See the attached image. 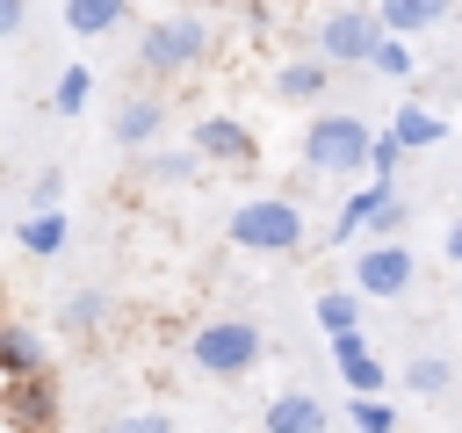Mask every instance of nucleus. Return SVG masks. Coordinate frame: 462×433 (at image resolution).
<instances>
[{"label": "nucleus", "instance_id": "24", "mask_svg": "<svg viewBox=\"0 0 462 433\" xmlns=\"http://www.w3.org/2000/svg\"><path fill=\"white\" fill-rule=\"evenodd\" d=\"M346 419H354V433H397V404L390 397H346Z\"/></svg>", "mask_w": 462, "mask_h": 433}, {"label": "nucleus", "instance_id": "28", "mask_svg": "<svg viewBox=\"0 0 462 433\" xmlns=\"http://www.w3.org/2000/svg\"><path fill=\"white\" fill-rule=\"evenodd\" d=\"M397 166H404V144L383 130V137H375V159H368V180H390V188H397Z\"/></svg>", "mask_w": 462, "mask_h": 433}, {"label": "nucleus", "instance_id": "27", "mask_svg": "<svg viewBox=\"0 0 462 433\" xmlns=\"http://www.w3.org/2000/svg\"><path fill=\"white\" fill-rule=\"evenodd\" d=\"M411 231V202L404 195H390L383 209H375V224H368V238H404Z\"/></svg>", "mask_w": 462, "mask_h": 433}, {"label": "nucleus", "instance_id": "31", "mask_svg": "<svg viewBox=\"0 0 462 433\" xmlns=\"http://www.w3.org/2000/svg\"><path fill=\"white\" fill-rule=\"evenodd\" d=\"M440 253H448V267H455V274H462V216H455V224H448V238H440Z\"/></svg>", "mask_w": 462, "mask_h": 433}, {"label": "nucleus", "instance_id": "1", "mask_svg": "<svg viewBox=\"0 0 462 433\" xmlns=\"http://www.w3.org/2000/svg\"><path fill=\"white\" fill-rule=\"evenodd\" d=\"M224 245H238V253H253V260H296V253L310 245L296 195H245V202L224 216Z\"/></svg>", "mask_w": 462, "mask_h": 433}, {"label": "nucleus", "instance_id": "10", "mask_svg": "<svg viewBox=\"0 0 462 433\" xmlns=\"http://www.w3.org/2000/svg\"><path fill=\"white\" fill-rule=\"evenodd\" d=\"M0 375L7 382H22V375H51V346H43V332L36 325H0Z\"/></svg>", "mask_w": 462, "mask_h": 433}, {"label": "nucleus", "instance_id": "14", "mask_svg": "<svg viewBox=\"0 0 462 433\" xmlns=\"http://www.w3.org/2000/svg\"><path fill=\"white\" fill-rule=\"evenodd\" d=\"M260 426L267 433H325V404L310 390H282V397H267V419Z\"/></svg>", "mask_w": 462, "mask_h": 433}, {"label": "nucleus", "instance_id": "32", "mask_svg": "<svg viewBox=\"0 0 462 433\" xmlns=\"http://www.w3.org/2000/svg\"><path fill=\"white\" fill-rule=\"evenodd\" d=\"M14 433H58V426H14Z\"/></svg>", "mask_w": 462, "mask_h": 433}, {"label": "nucleus", "instance_id": "5", "mask_svg": "<svg viewBox=\"0 0 462 433\" xmlns=\"http://www.w3.org/2000/svg\"><path fill=\"white\" fill-rule=\"evenodd\" d=\"M383 43H390V29H383V14L361 7V0H332V7L318 14V58H325V65H375Z\"/></svg>", "mask_w": 462, "mask_h": 433}, {"label": "nucleus", "instance_id": "11", "mask_svg": "<svg viewBox=\"0 0 462 433\" xmlns=\"http://www.w3.org/2000/svg\"><path fill=\"white\" fill-rule=\"evenodd\" d=\"M332 72H339V65H325V58H289V65H274V101L310 108V101L332 94Z\"/></svg>", "mask_w": 462, "mask_h": 433}, {"label": "nucleus", "instance_id": "12", "mask_svg": "<svg viewBox=\"0 0 462 433\" xmlns=\"http://www.w3.org/2000/svg\"><path fill=\"white\" fill-rule=\"evenodd\" d=\"M159 130H166V101H159V94H130V101L116 108V144H123V152H152Z\"/></svg>", "mask_w": 462, "mask_h": 433}, {"label": "nucleus", "instance_id": "22", "mask_svg": "<svg viewBox=\"0 0 462 433\" xmlns=\"http://www.w3.org/2000/svg\"><path fill=\"white\" fill-rule=\"evenodd\" d=\"M318 325H325V339H339V332H361V296H346V289H325L318 303Z\"/></svg>", "mask_w": 462, "mask_h": 433}, {"label": "nucleus", "instance_id": "9", "mask_svg": "<svg viewBox=\"0 0 462 433\" xmlns=\"http://www.w3.org/2000/svg\"><path fill=\"white\" fill-rule=\"evenodd\" d=\"M332 368H339V382H346V397H383V361L368 354V339L361 332H339L332 339Z\"/></svg>", "mask_w": 462, "mask_h": 433}, {"label": "nucleus", "instance_id": "21", "mask_svg": "<svg viewBox=\"0 0 462 433\" xmlns=\"http://www.w3.org/2000/svg\"><path fill=\"white\" fill-rule=\"evenodd\" d=\"M87 101H94V65H58L51 108H58V115H87Z\"/></svg>", "mask_w": 462, "mask_h": 433}, {"label": "nucleus", "instance_id": "16", "mask_svg": "<svg viewBox=\"0 0 462 433\" xmlns=\"http://www.w3.org/2000/svg\"><path fill=\"white\" fill-rule=\"evenodd\" d=\"M14 245H22L29 260H58V253L72 245V224H65V209H43V216H22V224H14Z\"/></svg>", "mask_w": 462, "mask_h": 433}, {"label": "nucleus", "instance_id": "25", "mask_svg": "<svg viewBox=\"0 0 462 433\" xmlns=\"http://www.w3.org/2000/svg\"><path fill=\"white\" fill-rule=\"evenodd\" d=\"M368 72H383V79H411V72H419V65H411V43H404V36H390V43L375 51V65H368Z\"/></svg>", "mask_w": 462, "mask_h": 433}, {"label": "nucleus", "instance_id": "20", "mask_svg": "<svg viewBox=\"0 0 462 433\" xmlns=\"http://www.w3.org/2000/svg\"><path fill=\"white\" fill-rule=\"evenodd\" d=\"M202 166H209V159H202L195 144H188V152H144V173H152L159 188H188V180H202Z\"/></svg>", "mask_w": 462, "mask_h": 433}, {"label": "nucleus", "instance_id": "15", "mask_svg": "<svg viewBox=\"0 0 462 433\" xmlns=\"http://www.w3.org/2000/svg\"><path fill=\"white\" fill-rule=\"evenodd\" d=\"M390 195H397L390 180H368V188H354V195L339 202V216H332V245H346V238H361V231L375 224V209H383Z\"/></svg>", "mask_w": 462, "mask_h": 433}, {"label": "nucleus", "instance_id": "4", "mask_svg": "<svg viewBox=\"0 0 462 433\" xmlns=\"http://www.w3.org/2000/svg\"><path fill=\"white\" fill-rule=\"evenodd\" d=\"M209 51H217V36H209V22H202V14H159V22H144V29H137V65H144L152 79L195 72Z\"/></svg>", "mask_w": 462, "mask_h": 433}, {"label": "nucleus", "instance_id": "8", "mask_svg": "<svg viewBox=\"0 0 462 433\" xmlns=\"http://www.w3.org/2000/svg\"><path fill=\"white\" fill-rule=\"evenodd\" d=\"M0 419H7V426H58V375L0 382Z\"/></svg>", "mask_w": 462, "mask_h": 433}, {"label": "nucleus", "instance_id": "19", "mask_svg": "<svg viewBox=\"0 0 462 433\" xmlns=\"http://www.w3.org/2000/svg\"><path fill=\"white\" fill-rule=\"evenodd\" d=\"M130 22V0H65V29L72 36H108Z\"/></svg>", "mask_w": 462, "mask_h": 433}, {"label": "nucleus", "instance_id": "30", "mask_svg": "<svg viewBox=\"0 0 462 433\" xmlns=\"http://www.w3.org/2000/svg\"><path fill=\"white\" fill-rule=\"evenodd\" d=\"M22 22H29V0H0V36H22Z\"/></svg>", "mask_w": 462, "mask_h": 433}, {"label": "nucleus", "instance_id": "26", "mask_svg": "<svg viewBox=\"0 0 462 433\" xmlns=\"http://www.w3.org/2000/svg\"><path fill=\"white\" fill-rule=\"evenodd\" d=\"M58 195H65V173H58V166H43V173L29 180V209H22V216H43V209H58Z\"/></svg>", "mask_w": 462, "mask_h": 433}, {"label": "nucleus", "instance_id": "29", "mask_svg": "<svg viewBox=\"0 0 462 433\" xmlns=\"http://www.w3.org/2000/svg\"><path fill=\"white\" fill-rule=\"evenodd\" d=\"M108 433H173V411H123L108 419Z\"/></svg>", "mask_w": 462, "mask_h": 433}, {"label": "nucleus", "instance_id": "17", "mask_svg": "<svg viewBox=\"0 0 462 433\" xmlns=\"http://www.w3.org/2000/svg\"><path fill=\"white\" fill-rule=\"evenodd\" d=\"M108 310H116V303H108L101 289H72V296L58 303V332H65V339H94V332L108 325Z\"/></svg>", "mask_w": 462, "mask_h": 433}, {"label": "nucleus", "instance_id": "13", "mask_svg": "<svg viewBox=\"0 0 462 433\" xmlns=\"http://www.w3.org/2000/svg\"><path fill=\"white\" fill-rule=\"evenodd\" d=\"M375 14H383V29L390 36H426V29H440L448 14H455V0H375Z\"/></svg>", "mask_w": 462, "mask_h": 433}, {"label": "nucleus", "instance_id": "18", "mask_svg": "<svg viewBox=\"0 0 462 433\" xmlns=\"http://www.w3.org/2000/svg\"><path fill=\"white\" fill-rule=\"evenodd\" d=\"M390 137H397L404 152H433V144L448 137V115H433V108H419V101H404V108L390 115Z\"/></svg>", "mask_w": 462, "mask_h": 433}, {"label": "nucleus", "instance_id": "2", "mask_svg": "<svg viewBox=\"0 0 462 433\" xmlns=\"http://www.w3.org/2000/svg\"><path fill=\"white\" fill-rule=\"evenodd\" d=\"M375 137H383V130H368L354 108H318V115L303 123V173L354 180V173H368V159H375Z\"/></svg>", "mask_w": 462, "mask_h": 433}, {"label": "nucleus", "instance_id": "7", "mask_svg": "<svg viewBox=\"0 0 462 433\" xmlns=\"http://www.w3.org/2000/svg\"><path fill=\"white\" fill-rule=\"evenodd\" d=\"M188 144H195L209 166H231V173H253V166H260V137H253V123H238V115H202V123L188 130Z\"/></svg>", "mask_w": 462, "mask_h": 433}, {"label": "nucleus", "instance_id": "3", "mask_svg": "<svg viewBox=\"0 0 462 433\" xmlns=\"http://www.w3.org/2000/svg\"><path fill=\"white\" fill-rule=\"evenodd\" d=\"M260 325L253 318H209V325H195L188 332V361H195V375H209V382H238V375H253L260 368Z\"/></svg>", "mask_w": 462, "mask_h": 433}, {"label": "nucleus", "instance_id": "6", "mask_svg": "<svg viewBox=\"0 0 462 433\" xmlns=\"http://www.w3.org/2000/svg\"><path fill=\"white\" fill-rule=\"evenodd\" d=\"M411 281H419V260H411V245H397V238H375V245H361V253H354V296H368V303H397Z\"/></svg>", "mask_w": 462, "mask_h": 433}, {"label": "nucleus", "instance_id": "23", "mask_svg": "<svg viewBox=\"0 0 462 433\" xmlns=\"http://www.w3.org/2000/svg\"><path fill=\"white\" fill-rule=\"evenodd\" d=\"M448 382H455L448 354H411V361H404V390H411V397H440Z\"/></svg>", "mask_w": 462, "mask_h": 433}]
</instances>
